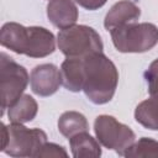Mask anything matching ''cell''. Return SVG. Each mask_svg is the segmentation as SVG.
<instances>
[{
	"mask_svg": "<svg viewBox=\"0 0 158 158\" xmlns=\"http://www.w3.org/2000/svg\"><path fill=\"white\" fill-rule=\"evenodd\" d=\"M2 47L31 58H43L56 51L54 35L41 26L26 27L17 22H6L0 30Z\"/></svg>",
	"mask_w": 158,
	"mask_h": 158,
	"instance_id": "cell-1",
	"label": "cell"
},
{
	"mask_svg": "<svg viewBox=\"0 0 158 158\" xmlns=\"http://www.w3.org/2000/svg\"><path fill=\"white\" fill-rule=\"evenodd\" d=\"M83 63L84 94L95 105L109 102L114 98L118 83L116 65L102 52L86 56L83 58Z\"/></svg>",
	"mask_w": 158,
	"mask_h": 158,
	"instance_id": "cell-2",
	"label": "cell"
},
{
	"mask_svg": "<svg viewBox=\"0 0 158 158\" xmlns=\"http://www.w3.org/2000/svg\"><path fill=\"white\" fill-rule=\"evenodd\" d=\"M1 151L10 157H36L47 142V135L40 128H27L22 123H1Z\"/></svg>",
	"mask_w": 158,
	"mask_h": 158,
	"instance_id": "cell-3",
	"label": "cell"
},
{
	"mask_svg": "<svg viewBox=\"0 0 158 158\" xmlns=\"http://www.w3.org/2000/svg\"><path fill=\"white\" fill-rule=\"evenodd\" d=\"M57 44L68 58H85L104 49L100 35L86 25H73L60 30L57 36Z\"/></svg>",
	"mask_w": 158,
	"mask_h": 158,
	"instance_id": "cell-4",
	"label": "cell"
},
{
	"mask_svg": "<svg viewBox=\"0 0 158 158\" xmlns=\"http://www.w3.org/2000/svg\"><path fill=\"white\" fill-rule=\"evenodd\" d=\"M110 33L115 48L121 53H143L158 43V27L149 22L125 25Z\"/></svg>",
	"mask_w": 158,
	"mask_h": 158,
	"instance_id": "cell-5",
	"label": "cell"
},
{
	"mask_svg": "<svg viewBox=\"0 0 158 158\" xmlns=\"http://www.w3.org/2000/svg\"><path fill=\"white\" fill-rule=\"evenodd\" d=\"M30 77L25 67L16 63L5 52L0 54V89H1V116L22 95Z\"/></svg>",
	"mask_w": 158,
	"mask_h": 158,
	"instance_id": "cell-6",
	"label": "cell"
},
{
	"mask_svg": "<svg viewBox=\"0 0 158 158\" xmlns=\"http://www.w3.org/2000/svg\"><path fill=\"white\" fill-rule=\"evenodd\" d=\"M94 132L100 144L120 156H125L127 149L136 142L135 132L111 115H99L94 121Z\"/></svg>",
	"mask_w": 158,
	"mask_h": 158,
	"instance_id": "cell-7",
	"label": "cell"
},
{
	"mask_svg": "<svg viewBox=\"0 0 158 158\" xmlns=\"http://www.w3.org/2000/svg\"><path fill=\"white\" fill-rule=\"evenodd\" d=\"M32 91L38 96H51L59 89L62 84L60 69L52 63L36 65L30 75Z\"/></svg>",
	"mask_w": 158,
	"mask_h": 158,
	"instance_id": "cell-8",
	"label": "cell"
},
{
	"mask_svg": "<svg viewBox=\"0 0 158 158\" xmlns=\"http://www.w3.org/2000/svg\"><path fill=\"white\" fill-rule=\"evenodd\" d=\"M139 16L141 9L135 2L130 0H120L107 11L104 20V27L107 31H111L114 28L137 22Z\"/></svg>",
	"mask_w": 158,
	"mask_h": 158,
	"instance_id": "cell-9",
	"label": "cell"
},
{
	"mask_svg": "<svg viewBox=\"0 0 158 158\" xmlns=\"http://www.w3.org/2000/svg\"><path fill=\"white\" fill-rule=\"evenodd\" d=\"M78 15V9L73 0H49L47 4L48 20L60 30L75 25Z\"/></svg>",
	"mask_w": 158,
	"mask_h": 158,
	"instance_id": "cell-10",
	"label": "cell"
},
{
	"mask_svg": "<svg viewBox=\"0 0 158 158\" xmlns=\"http://www.w3.org/2000/svg\"><path fill=\"white\" fill-rule=\"evenodd\" d=\"M62 84L73 93L83 90L84 85V63L83 58H68L60 65Z\"/></svg>",
	"mask_w": 158,
	"mask_h": 158,
	"instance_id": "cell-11",
	"label": "cell"
},
{
	"mask_svg": "<svg viewBox=\"0 0 158 158\" xmlns=\"http://www.w3.org/2000/svg\"><path fill=\"white\" fill-rule=\"evenodd\" d=\"M69 146L72 156L74 158H89V157H100L101 148L100 142L91 137L88 131L79 132L69 138Z\"/></svg>",
	"mask_w": 158,
	"mask_h": 158,
	"instance_id": "cell-12",
	"label": "cell"
},
{
	"mask_svg": "<svg viewBox=\"0 0 158 158\" xmlns=\"http://www.w3.org/2000/svg\"><path fill=\"white\" fill-rule=\"evenodd\" d=\"M38 111L37 101L28 94H23L7 109V117L14 123H26L32 121Z\"/></svg>",
	"mask_w": 158,
	"mask_h": 158,
	"instance_id": "cell-13",
	"label": "cell"
},
{
	"mask_svg": "<svg viewBox=\"0 0 158 158\" xmlns=\"http://www.w3.org/2000/svg\"><path fill=\"white\" fill-rule=\"evenodd\" d=\"M135 120L144 128L158 131V91L136 106Z\"/></svg>",
	"mask_w": 158,
	"mask_h": 158,
	"instance_id": "cell-14",
	"label": "cell"
},
{
	"mask_svg": "<svg viewBox=\"0 0 158 158\" xmlns=\"http://www.w3.org/2000/svg\"><path fill=\"white\" fill-rule=\"evenodd\" d=\"M58 130L65 137L70 138L79 132L89 130L86 117L78 111H65L58 118Z\"/></svg>",
	"mask_w": 158,
	"mask_h": 158,
	"instance_id": "cell-15",
	"label": "cell"
},
{
	"mask_svg": "<svg viewBox=\"0 0 158 158\" xmlns=\"http://www.w3.org/2000/svg\"><path fill=\"white\" fill-rule=\"evenodd\" d=\"M125 157H158V142L142 137L127 149Z\"/></svg>",
	"mask_w": 158,
	"mask_h": 158,
	"instance_id": "cell-16",
	"label": "cell"
},
{
	"mask_svg": "<svg viewBox=\"0 0 158 158\" xmlns=\"http://www.w3.org/2000/svg\"><path fill=\"white\" fill-rule=\"evenodd\" d=\"M143 78L148 85V93L154 94L158 91V58L154 59L149 67L147 68V70L143 73Z\"/></svg>",
	"mask_w": 158,
	"mask_h": 158,
	"instance_id": "cell-17",
	"label": "cell"
},
{
	"mask_svg": "<svg viewBox=\"0 0 158 158\" xmlns=\"http://www.w3.org/2000/svg\"><path fill=\"white\" fill-rule=\"evenodd\" d=\"M36 157H68V152L64 149V147L57 143L46 142L40 148Z\"/></svg>",
	"mask_w": 158,
	"mask_h": 158,
	"instance_id": "cell-18",
	"label": "cell"
},
{
	"mask_svg": "<svg viewBox=\"0 0 158 158\" xmlns=\"http://www.w3.org/2000/svg\"><path fill=\"white\" fill-rule=\"evenodd\" d=\"M79 6L86 9V10H90V11H94V10H98L100 7H102L107 0H74Z\"/></svg>",
	"mask_w": 158,
	"mask_h": 158,
	"instance_id": "cell-19",
	"label": "cell"
}]
</instances>
